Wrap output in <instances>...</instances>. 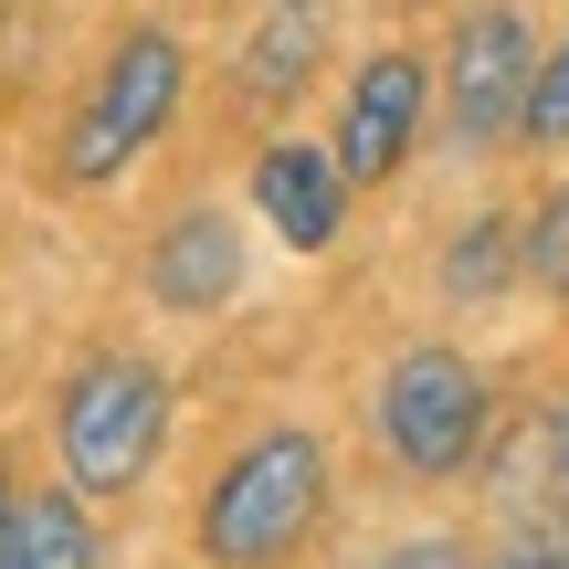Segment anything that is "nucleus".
Wrapping results in <instances>:
<instances>
[{
  "instance_id": "9b49d317",
  "label": "nucleus",
  "mask_w": 569,
  "mask_h": 569,
  "mask_svg": "<svg viewBox=\"0 0 569 569\" xmlns=\"http://www.w3.org/2000/svg\"><path fill=\"white\" fill-rule=\"evenodd\" d=\"M517 274H528V264H517V222H507V211H475V222L453 232V253H443V296H453V306L507 296Z\"/></svg>"
},
{
  "instance_id": "2eb2a0df",
  "label": "nucleus",
  "mask_w": 569,
  "mask_h": 569,
  "mask_svg": "<svg viewBox=\"0 0 569 569\" xmlns=\"http://www.w3.org/2000/svg\"><path fill=\"white\" fill-rule=\"evenodd\" d=\"M369 569H486V559H475L465 538H443V528H422V538H390V549L369 559Z\"/></svg>"
},
{
  "instance_id": "20e7f679",
  "label": "nucleus",
  "mask_w": 569,
  "mask_h": 569,
  "mask_svg": "<svg viewBox=\"0 0 569 569\" xmlns=\"http://www.w3.org/2000/svg\"><path fill=\"white\" fill-rule=\"evenodd\" d=\"M369 432H380V453H390L401 475L443 486V475H465L475 453H486V432H496V390H486V369H475L465 348L422 338V348H401V359L380 369Z\"/></svg>"
},
{
  "instance_id": "dca6fc26",
  "label": "nucleus",
  "mask_w": 569,
  "mask_h": 569,
  "mask_svg": "<svg viewBox=\"0 0 569 569\" xmlns=\"http://www.w3.org/2000/svg\"><path fill=\"white\" fill-rule=\"evenodd\" d=\"M538 453H549V475H559V486H569V390H559V401H549V422H538Z\"/></svg>"
},
{
  "instance_id": "ddd939ff",
  "label": "nucleus",
  "mask_w": 569,
  "mask_h": 569,
  "mask_svg": "<svg viewBox=\"0 0 569 569\" xmlns=\"http://www.w3.org/2000/svg\"><path fill=\"white\" fill-rule=\"evenodd\" d=\"M528 148H569V32L538 53V84H528V117H517Z\"/></svg>"
},
{
  "instance_id": "1a4fd4ad",
  "label": "nucleus",
  "mask_w": 569,
  "mask_h": 569,
  "mask_svg": "<svg viewBox=\"0 0 569 569\" xmlns=\"http://www.w3.org/2000/svg\"><path fill=\"white\" fill-rule=\"evenodd\" d=\"M317 63H327V21L317 11H264V32L232 53V106H296L306 84H317Z\"/></svg>"
},
{
  "instance_id": "f03ea898",
  "label": "nucleus",
  "mask_w": 569,
  "mask_h": 569,
  "mask_svg": "<svg viewBox=\"0 0 569 569\" xmlns=\"http://www.w3.org/2000/svg\"><path fill=\"white\" fill-rule=\"evenodd\" d=\"M169 443V380L138 348H96L63 369L53 390V453L74 475V496H138L148 465Z\"/></svg>"
},
{
  "instance_id": "423d86ee",
  "label": "nucleus",
  "mask_w": 569,
  "mask_h": 569,
  "mask_svg": "<svg viewBox=\"0 0 569 569\" xmlns=\"http://www.w3.org/2000/svg\"><path fill=\"white\" fill-rule=\"evenodd\" d=\"M422 127H432V63L411 53V42H380V53L348 74V106H338L327 159H338L348 190H390L411 169V148H422Z\"/></svg>"
},
{
  "instance_id": "6e6552de",
  "label": "nucleus",
  "mask_w": 569,
  "mask_h": 569,
  "mask_svg": "<svg viewBox=\"0 0 569 569\" xmlns=\"http://www.w3.org/2000/svg\"><path fill=\"white\" fill-rule=\"evenodd\" d=\"M148 296L169 306V317H211V306L243 296V232H232V211H180V222L148 243Z\"/></svg>"
},
{
  "instance_id": "f257e3e1",
  "label": "nucleus",
  "mask_w": 569,
  "mask_h": 569,
  "mask_svg": "<svg viewBox=\"0 0 569 569\" xmlns=\"http://www.w3.org/2000/svg\"><path fill=\"white\" fill-rule=\"evenodd\" d=\"M327 496H338V465H327V432L306 422H264L253 443H232L201 486V559L211 569H284L306 538L327 528Z\"/></svg>"
},
{
  "instance_id": "7ed1b4c3",
  "label": "nucleus",
  "mask_w": 569,
  "mask_h": 569,
  "mask_svg": "<svg viewBox=\"0 0 569 569\" xmlns=\"http://www.w3.org/2000/svg\"><path fill=\"white\" fill-rule=\"evenodd\" d=\"M180 96H190L180 32H159V21L117 32V53L96 63V84H84V106L63 117V180H74V190H106L127 159H148V148L169 138Z\"/></svg>"
},
{
  "instance_id": "f8f14e48",
  "label": "nucleus",
  "mask_w": 569,
  "mask_h": 569,
  "mask_svg": "<svg viewBox=\"0 0 569 569\" xmlns=\"http://www.w3.org/2000/svg\"><path fill=\"white\" fill-rule=\"evenodd\" d=\"M517 264H528L538 296H569V180L528 211V222H517Z\"/></svg>"
},
{
  "instance_id": "0eeeda50",
  "label": "nucleus",
  "mask_w": 569,
  "mask_h": 569,
  "mask_svg": "<svg viewBox=\"0 0 569 569\" xmlns=\"http://www.w3.org/2000/svg\"><path fill=\"white\" fill-rule=\"evenodd\" d=\"M253 211H264V232H274L284 253H327L348 232V180H338L327 148L274 138L264 159H253Z\"/></svg>"
},
{
  "instance_id": "4468645a",
  "label": "nucleus",
  "mask_w": 569,
  "mask_h": 569,
  "mask_svg": "<svg viewBox=\"0 0 569 569\" xmlns=\"http://www.w3.org/2000/svg\"><path fill=\"white\" fill-rule=\"evenodd\" d=\"M486 569H569V528H549V517H517V528L496 538Z\"/></svg>"
},
{
  "instance_id": "39448f33",
  "label": "nucleus",
  "mask_w": 569,
  "mask_h": 569,
  "mask_svg": "<svg viewBox=\"0 0 569 569\" xmlns=\"http://www.w3.org/2000/svg\"><path fill=\"white\" fill-rule=\"evenodd\" d=\"M528 84H538V42L517 0H486V11L453 21L443 63H432V106H443V148L453 159H496L528 117Z\"/></svg>"
},
{
  "instance_id": "a211bd4d",
  "label": "nucleus",
  "mask_w": 569,
  "mask_h": 569,
  "mask_svg": "<svg viewBox=\"0 0 569 569\" xmlns=\"http://www.w3.org/2000/svg\"><path fill=\"white\" fill-rule=\"evenodd\" d=\"M264 11H327V0H264Z\"/></svg>"
},
{
  "instance_id": "6ab92c4d",
  "label": "nucleus",
  "mask_w": 569,
  "mask_h": 569,
  "mask_svg": "<svg viewBox=\"0 0 569 569\" xmlns=\"http://www.w3.org/2000/svg\"><path fill=\"white\" fill-rule=\"evenodd\" d=\"M559 528H569V517H559Z\"/></svg>"
},
{
  "instance_id": "f3484780",
  "label": "nucleus",
  "mask_w": 569,
  "mask_h": 569,
  "mask_svg": "<svg viewBox=\"0 0 569 569\" xmlns=\"http://www.w3.org/2000/svg\"><path fill=\"white\" fill-rule=\"evenodd\" d=\"M11 507H21V496H11V465H0V538H11Z\"/></svg>"
},
{
  "instance_id": "9d476101",
  "label": "nucleus",
  "mask_w": 569,
  "mask_h": 569,
  "mask_svg": "<svg viewBox=\"0 0 569 569\" xmlns=\"http://www.w3.org/2000/svg\"><path fill=\"white\" fill-rule=\"evenodd\" d=\"M0 569H96V517H84V496L42 486L11 507V538H0Z\"/></svg>"
}]
</instances>
